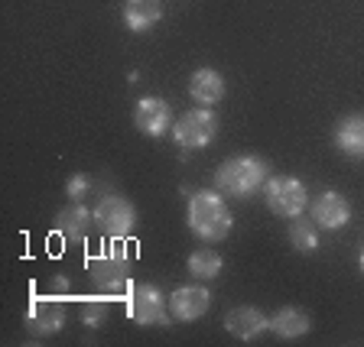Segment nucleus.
<instances>
[{
  "label": "nucleus",
  "instance_id": "obj_1",
  "mask_svg": "<svg viewBox=\"0 0 364 347\" xmlns=\"http://www.w3.org/2000/svg\"><path fill=\"white\" fill-rule=\"evenodd\" d=\"M186 221H189V231L198 237V241L218 243L231 234L235 227V218H231V208H228L225 195L212 189L192 192L189 198V211H186Z\"/></svg>",
  "mask_w": 364,
  "mask_h": 347
},
{
  "label": "nucleus",
  "instance_id": "obj_2",
  "mask_svg": "<svg viewBox=\"0 0 364 347\" xmlns=\"http://www.w3.org/2000/svg\"><path fill=\"white\" fill-rule=\"evenodd\" d=\"M267 163L250 153H241V156L225 159L215 172V189L228 198H250L257 189L267 185Z\"/></svg>",
  "mask_w": 364,
  "mask_h": 347
},
{
  "label": "nucleus",
  "instance_id": "obj_3",
  "mask_svg": "<svg viewBox=\"0 0 364 347\" xmlns=\"http://www.w3.org/2000/svg\"><path fill=\"white\" fill-rule=\"evenodd\" d=\"M88 276L98 286V292L107 295H127L130 289V260L124 241H111L105 253L88 260Z\"/></svg>",
  "mask_w": 364,
  "mask_h": 347
},
{
  "label": "nucleus",
  "instance_id": "obj_4",
  "mask_svg": "<svg viewBox=\"0 0 364 347\" xmlns=\"http://www.w3.org/2000/svg\"><path fill=\"white\" fill-rule=\"evenodd\" d=\"M264 198L277 218H299L309 208V192L296 175H270L264 185Z\"/></svg>",
  "mask_w": 364,
  "mask_h": 347
},
{
  "label": "nucleus",
  "instance_id": "obj_5",
  "mask_svg": "<svg viewBox=\"0 0 364 347\" xmlns=\"http://www.w3.org/2000/svg\"><path fill=\"white\" fill-rule=\"evenodd\" d=\"M215 133H218V117H215L212 107H192V111L182 114L179 121L173 123V130H169L176 146L186 153L208 146L215 140Z\"/></svg>",
  "mask_w": 364,
  "mask_h": 347
},
{
  "label": "nucleus",
  "instance_id": "obj_6",
  "mask_svg": "<svg viewBox=\"0 0 364 347\" xmlns=\"http://www.w3.org/2000/svg\"><path fill=\"white\" fill-rule=\"evenodd\" d=\"M91 214H95V227H98L107 241H124L136 224V208L124 195H117V192L101 195Z\"/></svg>",
  "mask_w": 364,
  "mask_h": 347
},
{
  "label": "nucleus",
  "instance_id": "obj_7",
  "mask_svg": "<svg viewBox=\"0 0 364 347\" xmlns=\"http://www.w3.org/2000/svg\"><path fill=\"white\" fill-rule=\"evenodd\" d=\"M127 315L134 325H169L173 315H166V299L159 292L156 286L150 282H140V286H130L127 289Z\"/></svg>",
  "mask_w": 364,
  "mask_h": 347
},
{
  "label": "nucleus",
  "instance_id": "obj_8",
  "mask_svg": "<svg viewBox=\"0 0 364 347\" xmlns=\"http://www.w3.org/2000/svg\"><path fill=\"white\" fill-rule=\"evenodd\" d=\"M212 305V292L205 286H179L173 295H169V315L173 321H198V318L208 312Z\"/></svg>",
  "mask_w": 364,
  "mask_h": 347
},
{
  "label": "nucleus",
  "instance_id": "obj_9",
  "mask_svg": "<svg viewBox=\"0 0 364 347\" xmlns=\"http://www.w3.org/2000/svg\"><path fill=\"white\" fill-rule=\"evenodd\" d=\"M134 123L146 136H163L173 130V107L163 98H140L134 107Z\"/></svg>",
  "mask_w": 364,
  "mask_h": 347
},
{
  "label": "nucleus",
  "instance_id": "obj_10",
  "mask_svg": "<svg viewBox=\"0 0 364 347\" xmlns=\"http://www.w3.org/2000/svg\"><path fill=\"white\" fill-rule=\"evenodd\" d=\"M26 328L39 338L62 331L65 328V305L59 299H33L30 309H26Z\"/></svg>",
  "mask_w": 364,
  "mask_h": 347
},
{
  "label": "nucleus",
  "instance_id": "obj_11",
  "mask_svg": "<svg viewBox=\"0 0 364 347\" xmlns=\"http://www.w3.org/2000/svg\"><path fill=\"white\" fill-rule=\"evenodd\" d=\"M312 221H316L318 227H326V231H338V227H345L351 221V204L345 195H338V192H322V195L312 202Z\"/></svg>",
  "mask_w": 364,
  "mask_h": 347
},
{
  "label": "nucleus",
  "instance_id": "obj_12",
  "mask_svg": "<svg viewBox=\"0 0 364 347\" xmlns=\"http://www.w3.org/2000/svg\"><path fill=\"white\" fill-rule=\"evenodd\" d=\"M225 328L237 341H254L270 328V318L260 309H254V305H237V309H231L225 315Z\"/></svg>",
  "mask_w": 364,
  "mask_h": 347
},
{
  "label": "nucleus",
  "instance_id": "obj_13",
  "mask_svg": "<svg viewBox=\"0 0 364 347\" xmlns=\"http://www.w3.org/2000/svg\"><path fill=\"white\" fill-rule=\"evenodd\" d=\"M91 224H95V214H91L85 204H78V202L59 208V211H55V221H53L55 234L65 237V241H85V234H88Z\"/></svg>",
  "mask_w": 364,
  "mask_h": 347
},
{
  "label": "nucleus",
  "instance_id": "obj_14",
  "mask_svg": "<svg viewBox=\"0 0 364 347\" xmlns=\"http://www.w3.org/2000/svg\"><path fill=\"white\" fill-rule=\"evenodd\" d=\"M189 98L202 107H212L225 98V78L218 68H196L189 78Z\"/></svg>",
  "mask_w": 364,
  "mask_h": 347
},
{
  "label": "nucleus",
  "instance_id": "obj_15",
  "mask_svg": "<svg viewBox=\"0 0 364 347\" xmlns=\"http://www.w3.org/2000/svg\"><path fill=\"white\" fill-rule=\"evenodd\" d=\"M309 328H312L309 315L303 309H296V305H287V309H280L270 318V331L283 341H299L303 334H309Z\"/></svg>",
  "mask_w": 364,
  "mask_h": 347
},
{
  "label": "nucleus",
  "instance_id": "obj_16",
  "mask_svg": "<svg viewBox=\"0 0 364 347\" xmlns=\"http://www.w3.org/2000/svg\"><path fill=\"white\" fill-rule=\"evenodd\" d=\"M163 20V0H127L124 4V23L134 33H146Z\"/></svg>",
  "mask_w": 364,
  "mask_h": 347
},
{
  "label": "nucleus",
  "instance_id": "obj_17",
  "mask_svg": "<svg viewBox=\"0 0 364 347\" xmlns=\"http://www.w3.org/2000/svg\"><path fill=\"white\" fill-rule=\"evenodd\" d=\"M335 146L348 156H364V114H351L335 127Z\"/></svg>",
  "mask_w": 364,
  "mask_h": 347
},
{
  "label": "nucleus",
  "instance_id": "obj_18",
  "mask_svg": "<svg viewBox=\"0 0 364 347\" xmlns=\"http://www.w3.org/2000/svg\"><path fill=\"white\" fill-rule=\"evenodd\" d=\"M221 266H225V260L215 250H196V253H189V272L196 280H215L221 272Z\"/></svg>",
  "mask_w": 364,
  "mask_h": 347
},
{
  "label": "nucleus",
  "instance_id": "obj_19",
  "mask_svg": "<svg viewBox=\"0 0 364 347\" xmlns=\"http://www.w3.org/2000/svg\"><path fill=\"white\" fill-rule=\"evenodd\" d=\"M289 243H293V247L299 250V253H312V250H318L316 221L293 218V227H289Z\"/></svg>",
  "mask_w": 364,
  "mask_h": 347
},
{
  "label": "nucleus",
  "instance_id": "obj_20",
  "mask_svg": "<svg viewBox=\"0 0 364 347\" xmlns=\"http://www.w3.org/2000/svg\"><path fill=\"white\" fill-rule=\"evenodd\" d=\"M82 309H85V312H82V321H85L88 328H101V325H105L107 312H105V305H101V302H85Z\"/></svg>",
  "mask_w": 364,
  "mask_h": 347
},
{
  "label": "nucleus",
  "instance_id": "obj_21",
  "mask_svg": "<svg viewBox=\"0 0 364 347\" xmlns=\"http://www.w3.org/2000/svg\"><path fill=\"white\" fill-rule=\"evenodd\" d=\"M65 192H68V198H72V202H78V198L88 192V175H72V179H68V185H65Z\"/></svg>",
  "mask_w": 364,
  "mask_h": 347
},
{
  "label": "nucleus",
  "instance_id": "obj_22",
  "mask_svg": "<svg viewBox=\"0 0 364 347\" xmlns=\"http://www.w3.org/2000/svg\"><path fill=\"white\" fill-rule=\"evenodd\" d=\"M358 266H361V272H364V247H361V257H358Z\"/></svg>",
  "mask_w": 364,
  "mask_h": 347
}]
</instances>
